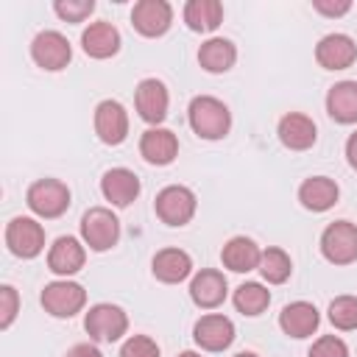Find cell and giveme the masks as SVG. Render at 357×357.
Segmentation results:
<instances>
[{
  "instance_id": "obj_18",
  "label": "cell",
  "mask_w": 357,
  "mask_h": 357,
  "mask_svg": "<svg viewBox=\"0 0 357 357\" xmlns=\"http://www.w3.org/2000/svg\"><path fill=\"white\" fill-rule=\"evenodd\" d=\"M229 296V282L223 276V271L215 268H204L190 279V298L195 307L201 310H215L226 301Z\"/></svg>"
},
{
  "instance_id": "obj_6",
  "label": "cell",
  "mask_w": 357,
  "mask_h": 357,
  "mask_svg": "<svg viewBox=\"0 0 357 357\" xmlns=\"http://www.w3.org/2000/svg\"><path fill=\"white\" fill-rule=\"evenodd\" d=\"M39 304L53 318H73L86 307V290L73 279H53L42 287Z\"/></svg>"
},
{
  "instance_id": "obj_32",
  "label": "cell",
  "mask_w": 357,
  "mask_h": 357,
  "mask_svg": "<svg viewBox=\"0 0 357 357\" xmlns=\"http://www.w3.org/2000/svg\"><path fill=\"white\" fill-rule=\"evenodd\" d=\"M120 357H159V343L148 335H131L123 340Z\"/></svg>"
},
{
  "instance_id": "obj_28",
  "label": "cell",
  "mask_w": 357,
  "mask_h": 357,
  "mask_svg": "<svg viewBox=\"0 0 357 357\" xmlns=\"http://www.w3.org/2000/svg\"><path fill=\"white\" fill-rule=\"evenodd\" d=\"M231 301H234V310H237V312H243V315H248V318H257V315H262V312L268 310V304H271V290H268L262 282H243V284H237Z\"/></svg>"
},
{
  "instance_id": "obj_7",
  "label": "cell",
  "mask_w": 357,
  "mask_h": 357,
  "mask_svg": "<svg viewBox=\"0 0 357 357\" xmlns=\"http://www.w3.org/2000/svg\"><path fill=\"white\" fill-rule=\"evenodd\" d=\"M6 245L20 259H33L45 251V226L31 215H17L6 223Z\"/></svg>"
},
{
  "instance_id": "obj_23",
  "label": "cell",
  "mask_w": 357,
  "mask_h": 357,
  "mask_svg": "<svg viewBox=\"0 0 357 357\" xmlns=\"http://www.w3.org/2000/svg\"><path fill=\"white\" fill-rule=\"evenodd\" d=\"M151 273L162 284H178L192 273V257L184 248H162L151 259Z\"/></svg>"
},
{
  "instance_id": "obj_13",
  "label": "cell",
  "mask_w": 357,
  "mask_h": 357,
  "mask_svg": "<svg viewBox=\"0 0 357 357\" xmlns=\"http://www.w3.org/2000/svg\"><path fill=\"white\" fill-rule=\"evenodd\" d=\"M131 25L139 36H165L173 25V6L167 0H139L131 8Z\"/></svg>"
},
{
  "instance_id": "obj_31",
  "label": "cell",
  "mask_w": 357,
  "mask_h": 357,
  "mask_svg": "<svg viewBox=\"0 0 357 357\" xmlns=\"http://www.w3.org/2000/svg\"><path fill=\"white\" fill-rule=\"evenodd\" d=\"M53 11L64 22H84L95 11V0H56L53 3Z\"/></svg>"
},
{
  "instance_id": "obj_39",
  "label": "cell",
  "mask_w": 357,
  "mask_h": 357,
  "mask_svg": "<svg viewBox=\"0 0 357 357\" xmlns=\"http://www.w3.org/2000/svg\"><path fill=\"white\" fill-rule=\"evenodd\" d=\"M234 357H259L257 351H240V354H234Z\"/></svg>"
},
{
  "instance_id": "obj_9",
  "label": "cell",
  "mask_w": 357,
  "mask_h": 357,
  "mask_svg": "<svg viewBox=\"0 0 357 357\" xmlns=\"http://www.w3.org/2000/svg\"><path fill=\"white\" fill-rule=\"evenodd\" d=\"M321 254L332 265L357 262V223L335 220L321 231Z\"/></svg>"
},
{
  "instance_id": "obj_12",
  "label": "cell",
  "mask_w": 357,
  "mask_h": 357,
  "mask_svg": "<svg viewBox=\"0 0 357 357\" xmlns=\"http://www.w3.org/2000/svg\"><path fill=\"white\" fill-rule=\"evenodd\" d=\"M234 324L223 312H206L192 326V340L201 351H226L234 343Z\"/></svg>"
},
{
  "instance_id": "obj_20",
  "label": "cell",
  "mask_w": 357,
  "mask_h": 357,
  "mask_svg": "<svg viewBox=\"0 0 357 357\" xmlns=\"http://www.w3.org/2000/svg\"><path fill=\"white\" fill-rule=\"evenodd\" d=\"M139 156L148 165L165 167L178 156V137L170 128L153 126V128L142 131V137H139Z\"/></svg>"
},
{
  "instance_id": "obj_29",
  "label": "cell",
  "mask_w": 357,
  "mask_h": 357,
  "mask_svg": "<svg viewBox=\"0 0 357 357\" xmlns=\"http://www.w3.org/2000/svg\"><path fill=\"white\" fill-rule=\"evenodd\" d=\"M257 271L262 273V279L268 284H284L290 279V273H293V259H290V254L284 248L268 245V248H262V257H259V268Z\"/></svg>"
},
{
  "instance_id": "obj_16",
  "label": "cell",
  "mask_w": 357,
  "mask_h": 357,
  "mask_svg": "<svg viewBox=\"0 0 357 357\" xmlns=\"http://www.w3.org/2000/svg\"><path fill=\"white\" fill-rule=\"evenodd\" d=\"M139 190H142L139 176H137L134 170H128V167H109V170L100 176V192H103V198H106L112 206H117V209L131 206V204L139 198Z\"/></svg>"
},
{
  "instance_id": "obj_15",
  "label": "cell",
  "mask_w": 357,
  "mask_h": 357,
  "mask_svg": "<svg viewBox=\"0 0 357 357\" xmlns=\"http://www.w3.org/2000/svg\"><path fill=\"white\" fill-rule=\"evenodd\" d=\"M315 61L324 67V70H349L354 61H357V42L349 36V33H326L318 39L315 45Z\"/></svg>"
},
{
  "instance_id": "obj_34",
  "label": "cell",
  "mask_w": 357,
  "mask_h": 357,
  "mask_svg": "<svg viewBox=\"0 0 357 357\" xmlns=\"http://www.w3.org/2000/svg\"><path fill=\"white\" fill-rule=\"evenodd\" d=\"M20 312V293L14 284H0V329H11Z\"/></svg>"
},
{
  "instance_id": "obj_33",
  "label": "cell",
  "mask_w": 357,
  "mask_h": 357,
  "mask_svg": "<svg viewBox=\"0 0 357 357\" xmlns=\"http://www.w3.org/2000/svg\"><path fill=\"white\" fill-rule=\"evenodd\" d=\"M307 357H349V346L337 335H321L318 340H312Z\"/></svg>"
},
{
  "instance_id": "obj_2",
  "label": "cell",
  "mask_w": 357,
  "mask_h": 357,
  "mask_svg": "<svg viewBox=\"0 0 357 357\" xmlns=\"http://www.w3.org/2000/svg\"><path fill=\"white\" fill-rule=\"evenodd\" d=\"M70 201H73V192L61 178H36L25 192L28 209L42 220L61 218L70 209Z\"/></svg>"
},
{
  "instance_id": "obj_1",
  "label": "cell",
  "mask_w": 357,
  "mask_h": 357,
  "mask_svg": "<svg viewBox=\"0 0 357 357\" xmlns=\"http://www.w3.org/2000/svg\"><path fill=\"white\" fill-rule=\"evenodd\" d=\"M187 123L195 137L215 142L231 131V112L215 95H195L187 106Z\"/></svg>"
},
{
  "instance_id": "obj_22",
  "label": "cell",
  "mask_w": 357,
  "mask_h": 357,
  "mask_svg": "<svg viewBox=\"0 0 357 357\" xmlns=\"http://www.w3.org/2000/svg\"><path fill=\"white\" fill-rule=\"evenodd\" d=\"M340 198V187L329 176H310L298 184V204L310 212H329Z\"/></svg>"
},
{
  "instance_id": "obj_19",
  "label": "cell",
  "mask_w": 357,
  "mask_h": 357,
  "mask_svg": "<svg viewBox=\"0 0 357 357\" xmlns=\"http://www.w3.org/2000/svg\"><path fill=\"white\" fill-rule=\"evenodd\" d=\"M318 324H321V312L312 301H290L279 312V329L287 337H296V340L312 337Z\"/></svg>"
},
{
  "instance_id": "obj_38",
  "label": "cell",
  "mask_w": 357,
  "mask_h": 357,
  "mask_svg": "<svg viewBox=\"0 0 357 357\" xmlns=\"http://www.w3.org/2000/svg\"><path fill=\"white\" fill-rule=\"evenodd\" d=\"M176 357H201V351H190V349H187V351H178Z\"/></svg>"
},
{
  "instance_id": "obj_3",
  "label": "cell",
  "mask_w": 357,
  "mask_h": 357,
  "mask_svg": "<svg viewBox=\"0 0 357 357\" xmlns=\"http://www.w3.org/2000/svg\"><path fill=\"white\" fill-rule=\"evenodd\" d=\"M195 209H198V198L184 184H167V187H162L156 192V201H153L156 218L165 226H173V229L187 226L195 218Z\"/></svg>"
},
{
  "instance_id": "obj_5",
  "label": "cell",
  "mask_w": 357,
  "mask_h": 357,
  "mask_svg": "<svg viewBox=\"0 0 357 357\" xmlns=\"http://www.w3.org/2000/svg\"><path fill=\"white\" fill-rule=\"evenodd\" d=\"M84 329H86L89 340H95V343H114L128 332V315L120 304L100 301L86 310Z\"/></svg>"
},
{
  "instance_id": "obj_14",
  "label": "cell",
  "mask_w": 357,
  "mask_h": 357,
  "mask_svg": "<svg viewBox=\"0 0 357 357\" xmlns=\"http://www.w3.org/2000/svg\"><path fill=\"white\" fill-rule=\"evenodd\" d=\"M86 262V245L84 240L73 237V234H61L53 240V245L47 248V268L59 276V279H70L75 276Z\"/></svg>"
},
{
  "instance_id": "obj_37",
  "label": "cell",
  "mask_w": 357,
  "mask_h": 357,
  "mask_svg": "<svg viewBox=\"0 0 357 357\" xmlns=\"http://www.w3.org/2000/svg\"><path fill=\"white\" fill-rule=\"evenodd\" d=\"M346 162L351 170H357V131L349 134V139H346Z\"/></svg>"
},
{
  "instance_id": "obj_17",
  "label": "cell",
  "mask_w": 357,
  "mask_h": 357,
  "mask_svg": "<svg viewBox=\"0 0 357 357\" xmlns=\"http://www.w3.org/2000/svg\"><path fill=\"white\" fill-rule=\"evenodd\" d=\"M276 137L287 151H310L318 139V126L304 112H287L276 126Z\"/></svg>"
},
{
  "instance_id": "obj_10",
  "label": "cell",
  "mask_w": 357,
  "mask_h": 357,
  "mask_svg": "<svg viewBox=\"0 0 357 357\" xmlns=\"http://www.w3.org/2000/svg\"><path fill=\"white\" fill-rule=\"evenodd\" d=\"M134 109L139 114V120H145L151 128L162 126L170 109V92L165 86V81L159 78H142L134 89Z\"/></svg>"
},
{
  "instance_id": "obj_36",
  "label": "cell",
  "mask_w": 357,
  "mask_h": 357,
  "mask_svg": "<svg viewBox=\"0 0 357 357\" xmlns=\"http://www.w3.org/2000/svg\"><path fill=\"white\" fill-rule=\"evenodd\" d=\"M64 357H103L95 343H75Z\"/></svg>"
},
{
  "instance_id": "obj_25",
  "label": "cell",
  "mask_w": 357,
  "mask_h": 357,
  "mask_svg": "<svg viewBox=\"0 0 357 357\" xmlns=\"http://www.w3.org/2000/svg\"><path fill=\"white\" fill-rule=\"evenodd\" d=\"M234 61H237V47L226 36H209L198 47V64H201V70H206L212 75L229 73L234 67Z\"/></svg>"
},
{
  "instance_id": "obj_11",
  "label": "cell",
  "mask_w": 357,
  "mask_h": 357,
  "mask_svg": "<svg viewBox=\"0 0 357 357\" xmlns=\"http://www.w3.org/2000/svg\"><path fill=\"white\" fill-rule=\"evenodd\" d=\"M92 126H95V134L103 145H123L128 137V112L120 100L106 98L95 106Z\"/></svg>"
},
{
  "instance_id": "obj_30",
  "label": "cell",
  "mask_w": 357,
  "mask_h": 357,
  "mask_svg": "<svg viewBox=\"0 0 357 357\" xmlns=\"http://www.w3.org/2000/svg\"><path fill=\"white\" fill-rule=\"evenodd\" d=\"M326 315H329V324L335 329H340V332L357 329V296H349V293L346 296H335L329 301Z\"/></svg>"
},
{
  "instance_id": "obj_4",
  "label": "cell",
  "mask_w": 357,
  "mask_h": 357,
  "mask_svg": "<svg viewBox=\"0 0 357 357\" xmlns=\"http://www.w3.org/2000/svg\"><path fill=\"white\" fill-rule=\"evenodd\" d=\"M81 240L89 251H109L120 243V220L109 206H89L81 215Z\"/></svg>"
},
{
  "instance_id": "obj_26",
  "label": "cell",
  "mask_w": 357,
  "mask_h": 357,
  "mask_svg": "<svg viewBox=\"0 0 357 357\" xmlns=\"http://www.w3.org/2000/svg\"><path fill=\"white\" fill-rule=\"evenodd\" d=\"M326 114L340 126L357 123V81H337L329 86Z\"/></svg>"
},
{
  "instance_id": "obj_27",
  "label": "cell",
  "mask_w": 357,
  "mask_h": 357,
  "mask_svg": "<svg viewBox=\"0 0 357 357\" xmlns=\"http://www.w3.org/2000/svg\"><path fill=\"white\" fill-rule=\"evenodd\" d=\"M181 17H184L190 31L215 33L223 22V3L220 0H187Z\"/></svg>"
},
{
  "instance_id": "obj_24",
  "label": "cell",
  "mask_w": 357,
  "mask_h": 357,
  "mask_svg": "<svg viewBox=\"0 0 357 357\" xmlns=\"http://www.w3.org/2000/svg\"><path fill=\"white\" fill-rule=\"evenodd\" d=\"M259 257H262V248L245 237V234H234L223 243L220 248V262L223 268L234 271V273H248V271H257L259 268Z\"/></svg>"
},
{
  "instance_id": "obj_8",
  "label": "cell",
  "mask_w": 357,
  "mask_h": 357,
  "mask_svg": "<svg viewBox=\"0 0 357 357\" xmlns=\"http://www.w3.org/2000/svg\"><path fill=\"white\" fill-rule=\"evenodd\" d=\"M31 59L36 67L47 73H59L73 61V45L61 31L47 28L31 39Z\"/></svg>"
},
{
  "instance_id": "obj_35",
  "label": "cell",
  "mask_w": 357,
  "mask_h": 357,
  "mask_svg": "<svg viewBox=\"0 0 357 357\" xmlns=\"http://www.w3.org/2000/svg\"><path fill=\"white\" fill-rule=\"evenodd\" d=\"M312 8L324 17H343L351 11V0H312Z\"/></svg>"
},
{
  "instance_id": "obj_21",
  "label": "cell",
  "mask_w": 357,
  "mask_h": 357,
  "mask_svg": "<svg viewBox=\"0 0 357 357\" xmlns=\"http://www.w3.org/2000/svg\"><path fill=\"white\" fill-rule=\"evenodd\" d=\"M120 31L106 22V20H98V22H89L84 31H81V47L89 59H112L117 56L120 50Z\"/></svg>"
}]
</instances>
